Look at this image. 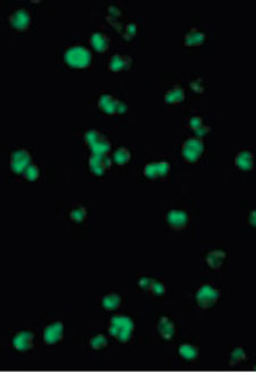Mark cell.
<instances>
[{
  "mask_svg": "<svg viewBox=\"0 0 256 372\" xmlns=\"http://www.w3.org/2000/svg\"><path fill=\"white\" fill-rule=\"evenodd\" d=\"M108 334L116 339L118 343L125 344L131 341L135 332V321L128 315L116 314L108 322Z\"/></svg>",
  "mask_w": 256,
  "mask_h": 372,
  "instance_id": "1",
  "label": "cell"
},
{
  "mask_svg": "<svg viewBox=\"0 0 256 372\" xmlns=\"http://www.w3.org/2000/svg\"><path fill=\"white\" fill-rule=\"evenodd\" d=\"M64 59L66 64L73 69H87L93 62V56L91 52L82 46H73L66 50Z\"/></svg>",
  "mask_w": 256,
  "mask_h": 372,
  "instance_id": "2",
  "label": "cell"
},
{
  "mask_svg": "<svg viewBox=\"0 0 256 372\" xmlns=\"http://www.w3.org/2000/svg\"><path fill=\"white\" fill-rule=\"evenodd\" d=\"M220 290L211 283L202 285L196 292V302L203 310L211 309L220 299Z\"/></svg>",
  "mask_w": 256,
  "mask_h": 372,
  "instance_id": "3",
  "label": "cell"
},
{
  "mask_svg": "<svg viewBox=\"0 0 256 372\" xmlns=\"http://www.w3.org/2000/svg\"><path fill=\"white\" fill-rule=\"evenodd\" d=\"M205 146L201 138H189L182 144L181 155L187 163H196L204 154Z\"/></svg>",
  "mask_w": 256,
  "mask_h": 372,
  "instance_id": "4",
  "label": "cell"
},
{
  "mask_svg": "<svg viewBox=\"0 0 256 372\" xmlns=\"http://www.w3.org/2000/svg\"><path fill=\"white\" fill-rule=\"evenodd\" d=\"M98 107L107 115L123 114L127 111V106L115 98L113 95L104 94L98 98Z\"/></svg>",
  "mask_w": 256,
  "mask_h": 372,
  "instance_id": "5",
  "label": "cell"
},
{
  "mask_svg": "<svg viewBox=\"0 0 256 372\" xmlns=\"http://www.w3.org/2000/svg\"><path fill=\"white\" fill-rule=\"evenodd\" d=\"M32 164V156L25 148L14 150L10 155V170L16 174H23L26 168Z\"/></svg>",
  "mask_w": 256,
  "mask_h": 372,
  "instance_id": "6",
  "label": "cell"
},
{
  "mask_svg": "<svg viewBox=\"0 0 256 372\" xmlns=\"http://www.w3.org/2000/svg\"><path fill=\"white\" fill-rule=\"evenodd\" d=\"M171 171L170 163L161 161L152 162L145 165L143 168V175L150 180H161L165 179Z\"/></svg>",
  "mask_w": 256,
  "mask_h": 372,
  "instance_id": "7",
  "label": "cell"
},
{
  "mask_svg": "<svg viewBox=\"0 0 256 372\" xmlns=\"http://www.w3.org/2000/svg\"><path fill=\"white\" fill-rule=\"evenodd\" d=\"M34 334L30 330L17 331L12 338V346L16 352L26 353L33 348Z\"/></svg>",
  "mask_w": 256,
  "mask_h": 372,
  "instance_id": "8",
  "label": "cell"
},
{
  "mask_svg": "<svg viewBox=\"0 0 256 372\" xmlns=\"http://www.w3.org/2000/svg\"><path fill=\"white\" fill-rule=\"evenodd\" d=\"M31 23H32L31 12L25 8L17 9L9 16L10 26L19 32L26 31L31 26Z\"/></svg>",
  "mask_w": 256,
  "mask_h": 372,
  "instance_id": "9",
  "label": "cell"
},
{
  "mask_svg": "<svg viewBox=\"0 0 256 372\" xmlns=\"http://www.w3.org/2000/svg\"><path fill=\"white\" fill-rule=\"evenodd\" d=\"M44 342L46 345H56L61 343L64 337V324L62 321L56 320L48 324L44 330Z\"/></svg>",
  "mask_w": 256,
  "mask_h": 372,
  "instance_id": "10",
  "label": "cell"
},
{
  "mask_svg": "<svg viewBox=\"0 0 256 372\" xmlns=\"http://www.w3.org/2000/svg\"><path fill=\"white\" fill-rule=\"evenodd\" d=\"M166 223L174 231H181L187 228L189 223V214L184 210L172 208L166 213Z\"/></svg>",
  "mask_w": 256,
  "mask_h": 372,
  "instance_id": "11",
  "label": "cell"
},
{
  "mask_svg": "<svg viewBox=\"0 0 256 372\" xmlns=\"http://www.w3.org/2000/svg\"><path fill=\"white\" fill-rule=\"evenodd\" d=\"M89 165L90 172L96 176H103L112 166V159L107 155H94L91 154L89 157Z\"/></svg>",
  "mask_w": 256,
  "mask_h": 372,
  "instance_id": "12",
  "label": "cell"
},
{
  "mask_svg": "<svg viewBox=\"0 0 256 372\" xmlns=\"http://www.w3.org/2000/svg\"><path fill=\"white\" fill-rule=\"evenodd\" d=\"M234 166L243 172H251L254 170L255 163H254V153H252L251 150L243 149L238 151L234 156L233 159Z\"/></svg>",
  "mask_w": 256,
  "mask_h": 372,
  "instance_id": "13",
  "label": "cell"
},
{
  "mask_svg": "<svg viewBox=\"0 0 256 372\" xmlns=\"http://www.w3.org/2000/svg\"><path fill=\"white\" fill-rule=\"evenodd\" d=\"M206 40H208V35H206L204 31L198 29V27H191V29L185 34L184 45L185 47L188 48H196L204 45Z\"/></svg>",
  "mask_w": 256,
  "mask_h": 372,
  "instance_id": "14",
  "label": "cell"
},
{
  "mask_svg": "<svg viewBox=\"0 0 256 372\" xmlns=\"http://www.w3.org/2000/svg\"><path fill=\"white\" fill-rule=\"evenodd\" d=\"M157 332L163 341L167 342L174 338L175 334H177V328H175L174 322L169 317H162L157 322Z\"/></svg>",
  "mask_w": 256,
  "mask_h": 372,
  "instance_id": "15",
  "label": "cell"
},
{
  "mask_svg": "<svg viewBox=\"0 0 256 372\" xmlns=\"http://www.w3.org/2000/svg\"><path fill=\"white\" fill-rule=\"evenodd\" d=\"M132 65V58L127 55L116 54L111 58L108 62V69L112 72H124V71L130 70Z\"/></svg>",
  "mask_w": 256,
  "mask_h": 372,
  "instance_id": "16",
  "label": "cell"
},
{
  "mask_svg": "<svg viewBox=\"0 0 256 372\" xmlns=\"http://www.w3.org/2000/svg\"><path fill=\"white\" fill-rule=\"evenodd\" d=\"M227 258V253L223 249H219V248H214V249L209 250L206 254L205 261L209 268L213 269V270H219L222 267Z\"/></svg>",
  "mask_w": 256,
  "mask_h": 372,
  "instance_id": "17",
  "label": "cell"
},
{
  "mask_svg": "<svg viewBox=\"0 0 256 372\" xmlns=\"http://www.w3.org/2000/svg\"><path fill=\"white\" fill-rule=\"evenodd\" d=\"M185 100V90L180 86H173L165 93L164 101L171 106H179Z\"/></svg>",
  "mask_w": 256,
  "mask_h": 372,
  "instance_id": "18",
  "label": "cell"
},
{
  "mask_svg": "<svg viewBox=\"0 0 256 372\" xmlns=\"http://www.w3.org/2000/svg\"><path fill=\"white\" fill-rule=\"evenodd\" d=\"M90 44L98 52H105L110 47V39L103 32H94L90 37Z\"/></svg>",
  "mask_w": 256,
  "mask_h": 372,
  "instance_id": "19",
  "label": "cell"
},
{
  "mask_svg": "<svg viewBox=\"0 0 256 372\" xmlns=\"http://www.w3.org/2000/svg\"><path fill=\"white\" fill-rule=\"evenodd\" d=\"M179 355L182 360L188 361V362H194L199 357V349L197 346L192 344H182L178 348Z\"/></svg>",
  "mask_w": 256,
  "mask_h": 372,
  "instance_id": "20",
  "label": "cell"
},
{
  "mask_svg": "<svg viewBox=\"0 0 256 372\" xmlns=\"http://www.w3.org/2000/svg\"><path fill=\"white\" fill-rule=\"evenodd\" d=\"M122 298L116 293H110L101 298V307L106 311H115L121 306Z\"/></svg>",
  "mask_w": 256,
  "mask_h": 372,
  "instance_id": "21",
  "label": "cell"
},
{
  "mask_svg": "<svg viewBox=\"0 0 256 372\" xmlns=\"http://www.w3.org/2000/svg\"><path fill=\"white\" fill-rule=\"evenodd\" d=\"M89 148H90L91 153L94 155H107L111 151L112 145H111V141L108 140L106 137H104L103 139L97 141L96 144H93V146Z\"/></svg>",
  "mask_w": 256,
  "mask_h": 372,
  "instance_id": "22",
  "label": "cell"
},
{
  "mask_svg": "<svg viewBox=\"0 0 256 372\" xmlns=\"http://www.w3.org/2000/svg\"><path fill=\"white\" fill-rule=\"evenodd\" d=\"M130 159H131V153H130L128 148L120 147L114 151L113 161L116 165L123 166L125 164H128V163L130 162Z\"/></svg>",
  "mask_w": 256,
  "mask_h": 372,
  "instance_id": "23",
  "label": "cell"
},
{
  "mask_svg": "<svg viewBox=\"0 0 256 372\" xmlns=\"http://www.w3.org/2000/svg\"><path fill=\"white\" fill-rule=\"evenodd\" d=\"M88 217V211L83 205H76L70 211V219L74 223H81Z\"/></svg>",
  "mask_w": 256,
  "mask_h": 372,
  "instance_id": "24",
  "label": "cell"
},
{
  "mask_svg": "<svg viewBox=\"0 0 256 372\" xmlns=\"http://www.w3.org/2000/svg\"><path fill=\"white\" fill-rule=\"evenodd\" d=\"M247 360V354L245 352V349L243 347H236L233 352L230 354V359H229V364L231 367L238 366V364L243 363L244 361Z\"/></svg>",
  "mask_w": 256,
  "mask_h": 372,
  "instance_id": "25",
  "label": "cell"
},
{
  "mask_svg": "<svg viewBox=\"0 0 256 372\" xmlns=\"http://www.w3.org/2000/svg\"><path fill=\"white\" fill-rule=\"evenodd\" d=\"M105 136L103 133L100 132V131L98 130H94V129H91V130H88L87 132L85 133V141H86V145L88 147H91L93 144H96L97 141H99L100 139H103Z\"/></svg>",
  "mask_w": 256,
  "mask_h": 372,
  "instance_id": "26",
  "label": "cell"
},
{
  "mask_svg": "<svg viewBox=\"0 0 256 372\" xmlns=\"http://www.w3.org/2000/svg\"><path fill=\"white\" fill-rule=\"evenodd\" d=\"M89 345L94 350H100L108 345V339L104 335H96L90 339Z\"/></svg>",
  "mask_w": 256,
  "mask_h": 372,
  "instance_id": "27",
  "label": "cell"
},
{
  "mask_svg": "<svg viewBox=\"0 0 256 372\" xmlns=\"http://www.w3.org/2000/svg\"><path fill=\"white\" fill-rule=\"evenodd\" d=\"M148 292L152 294L153 296L155 297H161L163 295H165L166 293V287L165 285L162 281H160V280H155L154 279V281L152 283V286H150V288Z\"/></svg>",
  "mask_w": 256,
  "mask_h": 372,
  "instance_id": "28",
  "label": "cell"
},
{
  "mask_svg": "<svg viewBox=\"0 0 256 372\" xmlns=\"http://www.w3.org/2000/svg\"><path fill=\"white\" fill-rule=\"evenodd\" d=\"M39 174H40L39 168H38L36 164H33L32 163V164L27 166L26 170L23 172L22 175L24 176V179L27 180V181H36V180L39 178Z\"/></svg>",
  "mask_w": 256,
  "mask_h": 372,
  "instance_id": "29",
  "label": "cell"
},
{
  "mask_svg": "<svg viewBox=\"0 0 256 372\" xmlns=\"http://www.w3.org/2000/svg\"><path fill=\"white\" fill-rule=\"evenodd\" d=\"M153 281H154V279L152 277H149V275H142V277H140L138 280V287L141 290L148 292Z\"/></svg>",
  "mask_w": 256,
  "mask_h": 372,
  "instance_id": "30",
  "label": "cell"
},
{
  "mask_svg": "<svg viewBox=\"0 0 256 372\" xmlns=\"http://www.w3.org/2000/svg\"><path fill=\"white\" fill-rule=\"evenodd\" d=\"M136 32H137V24L131 22L130 24H128L127 26H125V31H124V33H123V38L127 41L131 40L132 38H135Z\"/></svg>",
  "mask_w": 256,
  "mask_h": 372,
  "instance_id": "31",
  "label": "cell"
},
{
  "mask_svg": "<svg viewBox=\"0 0 256 372\" xmlns=\"http://www.w3.org/2000/svg\"><path fill=\"white\" fill-rule=\"evenodd\" d=\"M202 125H204V123H203V119L201 118V116H192V118L189 119L188 121V126L190 127L191 130L196 131L197 129H199Z\"/></svg>",
  "mask_w": 256,
  "mask_h": 372,
  "instance_id": "32",
  "label": "cell"
},
{
  "mask_svg": "<svg viewBox=\"0 0 256 372\" xmlns=\"http://www.w3.org/2000/svg\"><path fill=\"white\" fill-rule=\"evenodd\" d=\"M209 131H211V127L208 126V125H202L199 129H197L195 131V134L197 138H202V137H205L206 134H209Z\"/></svg>",
  "mask_w": 256,
  "mask_h": 372,
  "instance_id": "33",
  "label": "cell"
},
{
  "mask_svg": "<svg viewBox=\"0 0 256 372\" xmlns=\"http://www.w3.org/2000/svg\"><path fill=\"white\" fill-rule=\"evenodd\" d=\"M108 15L111 16L112 20H117L121 16V10H118L116 7L112 6L108 8Z\"/></svg>",
  "mask_w": 256,
  "mask_h": 372,
  "instance_id": "34",
  "label": "cell"
},
{
  "mask_svg": "<svg viewBox=\"0 0 256 372\" xmlns=\"http://www.w3.org/2000/svg\"><path fill=\"white\" fill-rule=\"evenodd\" d=\"M248 223H250L251 226H253L254 229H256V210L252 211L250 214H248Z\"/></svg>",
  "mask_w": 256,
  "mask_h": 372,
  "instance_id": "35",
  "label": "cell"
},
{
  "mask_svg": "<svg viewBox=\"0 0 256 372\" xmlns=\"http://www.w3.org/2000/svg\"><path fill=\"white\" fill-rule=\"evenodd\" d=\"M254 370H256V364L254 366Z\"/></svg>",
  "mask_w": 256,
  "mask_h": 372,
  "instance_id": "36",
  "label": "cell"
}]
</instances>
